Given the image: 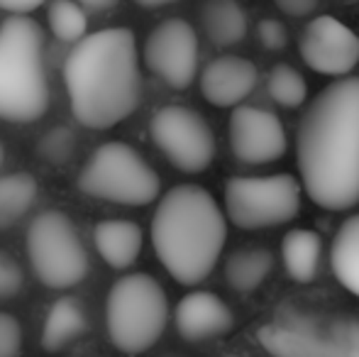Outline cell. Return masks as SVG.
<instances>
[{
  "label": "cell",
  "mask_w": 359,
  "mask_h": 357,
  "mask_svg": "<svg viewBox=\"0 0 359 357\" xmlns=\"http://www.w3.org/2000/svg\"><path fill=\"white\" fill-rule=\"evenodd\" d=\"M301 189L313 203L345 210L359 203V76L325 86L306 108L296 137Z\"/></svg>",
  "instance_id": "1"
},
{
  "label": "cell",
  "mask_w": 359,
  "mask_h": 357,
  "mask_svg": "<svg viewBox=\"0 0 359 357\" xmlns=\"http://www.w3.org/2000/svg\"><path fill=\"white\" fill-rule=\"evenodd\" d=\"M74 118L90 130H108L142 100L137 42L133 29L108 27L83 34L64 64Z\"/></svg>",
  "instance_id": "2"
},
{
  "label": "cell",
  "mask_w": 359,
  "mask_h": 357,
  "mask_svg": "<svg viewBox=\"0 0 359 357\" xmlns=\"http://www.w3.org/2000/svg\"><path fill=\"white\" fill-rule=\"evenodd\" d=\"M227 223L220 206L196 184L174 186L151 215V245L179 284L194 286L215 269Z\"/></svg>",
  "instance_id": "3"
},
{
  "label": "cell",
  "mask_w": 359,
  "mask_h": 357,
  "mask_svg": "<svg viewBox=\"0 0 359 357\" xmlns=\"http://www.w3.org/2000/svg\"><path fill=\"white\" fill-rule=\"evenodd\" d=\"M49 108L42 27L13 15L0 22V120L34 123Z\"/></svg>",
  "instance_id": "4"
},
{
  "label": "cell",
  "mask_w": 359,
  "mask_h": 357,
  "mask_svg": "<svg viewBox=\"0 0 359 357\" xmlns=\"http://www.w3.org/2000/svg\"><path fill=\"white\" fill-rule=\"evenodd\" d=\"M257 338L274 357H359V316L286 311Z\"/></svg>",
  "instance_id": "5"
},
{
  "label": "cell",
  "mask_w": 359,
  "mask_h": 357,
  "mask_svg": "<svg viewBox=\"0 0 359 357\" xmlns=\"http://www.w3.org/2000/svg\"><path fill=\"white\" fill-rule=\"evenodd\" d=\"M108 335L120 353H147L169 321L166 291L151 274H128L113 284L105 304Z\"/></svg>",
  "instance_id": "6"
},
{
  "label": "cell",
  "mask_w": 359,
  "mask_h": 357,
  "mask_svg": "<svg viewBox=\"0 0 359 357\" xmlns=\"http://www.w3.org/2000/svg\"><path fill=\"white\" fill-rule=\"evenodd\" d=\"M79 189L93 198L123 206H147L159 196V174L135 147L105 142L95 149L79 174Z\"/></svg>",
  "instance_id": "7"
},
{
  "label": "cell",
  "mask_w": 359,
  "mask_h": 357,
  "mask_svg": "<svg viewBox=\"0 0 359 357\" xmlns=\"http://www.w3.org/2000/svg\"><path fill=\"white\" fill-rule=\"evenodd\" d=\"M27 255L37 279L49 289H72L88 274L79 230L62 210H44L29 223Z\"/></svg>",
  "instance_id": "8"
},
{
  "label": "cell",
  "mask_w": 359,
  "mask_h": 357,
  "mask_svg": "<svg viewBox=\"0 0 359 357\" xmlns=\"http://www.w3.org/2000/svg\"><path fill=\"white\" fill-rule=\"evenodd\" d=\"M225 210L242 230L288 223L301 210V184L291 174L232 177L225 184Z\"/></svg>",
  "instance_id": "9"
},
{
  "label": "cell",
  "mask_w": 359,
  "mask_h": 357,
  "mask_svg": "<svg viewBox=\"0 0 359 357\" xmlns=\"http://www.w3.org/2000/svg\"><path fill=\"white\" fill-rule=\"evenodd\" d=\"M149 135L179 172L201 174L213 164L215 135L205 118L186 105H164L149 123Z\"/></svg>",
  "instance_id": "10"
},
{
  "label": "cell",
  "mask_w": 359,
  "mask_h": 357,
  "mask_svg": "<svg viewBox=\"0 0 359 357\" xmlns=\"http://www.w3.org/2000/svg\"><path fill=\"white\" fill-rule=\"evenodd\" d=\"M144 64L166 86L184 90L198 72V34L186 20L159 22L144 42Z\"/></svg>",
  "instance_id": "11"
},
{
  "label": "cell",
  "mask_w": 359,
  "mask_h": 357,
  "mask_svg": "<svg viewBox=\"0 0 359 357\" xmlns=\"http://www.w3.org/2000/svg\"><path fill=\"white\" fill-rule=\"evenodd\" d=\"M298 54L323 76H347L359 64V37L332 15L313 18L298 37Z\"/></svg>",
  "instance_id": "12"
},
{
  "label": "cell",
  "mask_w": 359,
  "mask_h": 357,
  "mask_svg": "<svg viewBox=\"0 0 359 357\" xmlns=\"http://www.w3.org/2000/svg\"><path fill=\"white\" fill-rule=\"evenodd\" d=\"M230 147L245 164H269L286 154V130L271 110L235 105L230 115Z\"/></svg>",
  "instance_id": "13"
},
{
  "label": "cell",
  "mask_w": 359,
  "mask_h": 357,
  "mask_svg": "<svg viewBox=\"0 0 359 357\" xmlns=\"http://www.w3.org/2000/svg\"><path fill=\"white\" fill-rule=\"evenodd\" d=\"M257 67L245 57H217L201 72V93L215 108H235L257 86Z\"/></svg>",
  "instance_id": "14"
},
{
  "label": "cell",
  "mask_w": 359,
  "mask_h": 357,
  "mask_svg": "<svg viewBox=\"0 0 359 357\" xmlns=\"http://www.w3.org/2000/svg\"><path fill=\"white\" fill-rule=\"evenodd\" d=\"M176 330L189 343L222 335L235 325L230 306L210 291H191L176 306Z\"/></svg>",
  "instance_id": "15"
},
{
  "label": "cell",
  "mask_w": 359,
  "mask_h": 357,
  "mask_svg": "<svg viewBox=\"0 0 359 357\" xmlns=\"http://www.w3.org/2000/svg\"><path fill=\"white\" fill-rule=\"evenodd\" d=\"M93 243L108 267L128 269L142 252V228L125 218L100 220L93 230Z\"/></svg>",
  "instance_id": "16"
},
{
  "label": "cell",
  "mask_w": 359,
  "mask_h": 357,
  "mask_svg": "<svg viewBox=\"0 0 359 357\" xmlns=\"http://www.w3.org/2000/svg\"><path fill=\"white\" fill-rule=\"evenodd\" d=\"M86 330H88V316H86L83 306L72 296H62L49 309L39 343L47 353H62L76 343Z\"/></svg>",
  "instance_id": "17"
},
{
  "label": "cell",
  "mask_w": 359,
  "mask_h": 357,
  "mask_svg": "<svg viewBox=\"0 0 359 357\" xmlns=\"http://www.w3.org/2000/svg\"><path fill=\"white\" fill-rule=\"evenodd\" d=\"M201 25L215 47H232L245 39L247 13L237 0H205L201 8Z\"/></svg>",
  "instance_id": "18"
},
{
  "label": "cell",
  "mask_w": 359,
  "mask_h": 357,
  "mask_svg": "<svg viewBox=\"0 0 359 357\" xmlns=\"http://www.w3.org/2000/svg\"><path fill=\"white\" fill-rule=\"evenodd\" d=\"M281 260H284V267L291 279L301 281V284L313 281L323 260L320 235L308 228L288 230L281 243Z\"/></svg>",
  "instance_id": "19"
},
{
  "label": "cell",
  "mask_w": 359,
  "mask_h": 357,
  "mask_svg": "<svg viewBox=\"0 0 359 357\" xmlns=\"http://www.w3.org/2000/svg\"><path fill=\"white\" fill-rule=\"evenodd\" d=\"M330 262L337 281L359 296V215H352L337 228L332 238Z\"/></svg>",
  "instance_id": "20"
},
{
  "label": "cell",
  "mask_w": 359,
  "mask_h": 357,
  "mask_svg": "<svg viewBox=\"0 0 359 357\" xmlns=\"http://www.w3.org/2000/svg\"><path fill=\"white\" fill-rule=\"evenodd\" d=\"M274 267V257L269 250L262 248H247L237 250L227 257L225 262V279L235 291H255L262 286V281L271 274Z\"/></svg>",
  "instance_id": "21"
},
{
  "label": "cell",
  "mask_w": 359,
  "mask_h": 357,
  "mask_svg": "<svg viewBox=\"0 0 359 357\" xmlns=\"http://www.w3.org/2000/svg\"><path fill=\"white\" fill-rule=\"evenodd\" d=\"M37 179L27 172L0 177V230H8L29 210L37 198Z\"/></svg>",
  "instance_id": "22"
},
{
  "label": "cell",
  "mask_w": 359,
  "mask_h": 357,
  "mask_svg": "<svg viewBox=\"0 0 359 357\" xmlns=\"http://www.w3.org/2000/svg\"><path fill=\"white\" fill-rule=\"evenodd\" d=\"M266 90H269L271 100L279 103L281 108H298L306 103L308 83L298 69L288 67V64H276L266 76Z\"/></svg>",
  "instance_id": "23"
},
{
  "label": "cell",
  "mask_w": 359,
  "mask_h": 357,
  "mask_svg": "<svg viewBox=\"0 0 359 357\" xmlns=\"http://www.w3.org/2000/svg\"><path fill=\"white\" fill-rule=\"evenodd\" d=\"M47 20L54 37L62 42H79L88 29L86 10L76 0H52L47 8Z\"/></svg>",
  "instance_id": "24"
},
{
  "label": "cell",
  "mask_w": 359,
  "mask_h": 357,
  "mask_svg": "<svg viewBox=\"0 0 359 357\" xmlns=\"http://www.w3.org/2000/svg\"><path fill=\"white\" fill-rule=\"evenodd\" d=\"M74 149H76V135H74V130L64 128V125L49 130L37 142V154L47 164H52V167L67 164L69 159L74 157Z\"/></svg>",
  "instance_id": "25"
},
{
  "label": "cell",
  "mask_w": 359,
  "mask_h": 357,
  "mask_svg": "<svg viewBox=\"0 0 359 357\" xmlns=\"http://www.w3.org/2000/svg\"><path fill=\"white\" fill-rule=\"evenodd\" d=\"M25 286V274L20 262L8 255L5 250H0V301L15 299Z\"/></svg>",
  "instance_id": "26"
},
{
  "label": "cell",
  "mask_w": 359,
  "mask_h": 357,
  "mask_svg": "<svg viewBox=\"0 0 359 357\" xmlns=\"http://www.w3.org/2000/svg\"><path fill=\"white\" fill-rule=\"evenodd\" d=\"M22 353V325L15 316L0 311V357H18Z\"/></svg>",
  "instance_id": "27"
},
{
  "label": "cell",
  "mask_w": 359,
  "mask_h": 357,
  "mask_svg": "<svg viewBox=\"0 0 359 357\" xmlns=\"http://www.w3.org/2000/svg\"><path fill=\"white\" fill-rule=\"evenodd\" d=\"M257 37H259L262 47L271 49V52H279L288 44V29L284 27L281 20L274 18H264L257 25Z\"/></svg>",
  "instance_id": "28"
},
{
  "label": "cell",
  "mask_w": 359,
  "mask_h": 357,
  "mask_svg": "<svg viewBox=\"0 0 359 357\" xmlns=\"http://www.w3.org/2000/svg\"><path fill=\"white\" fill-rule=\"evenodd\" d=\"M274 3L281 13L288 15V18H306V15L316 13L320 0H274Z\"/></svg>",
  "instance_id": "29"
},
{
  "label": "cell",
  "mask_w": 359,
  "mask_h": 357,
  "mask_svg": "<svg viewBox=\"0 0 359 357\" xmlns=\"http://www.w3.org/2000/svg\"><path fill=\"white\" fill-rule=\"evenodd\" d=\"M47 0H0V10H8L15 15H27L32 10L42 8Z\"/></svg>",
  "instance_id": "30"
},
{
  "label": "cell",
  "mask_w": 359,
  "mask_h": 357,
  "mask_svg": "<svg viewBox=\"0 0 359 357\" xmlns=\"http://www.w3.org/2000/svg\"><path fill=\"white\" fill-rule=\"evenodd\" d=\"M79 5H83L86 10H95V13H103L118 5V0H76Z\"/></svg>",
  "instance_id": "31"
},
{
  "label": "cell",
  "mask_w": 359,
  "mask_h": 357,
  "mask_svg": "<svg viewBox=\"0 0 359 357\" xmlns=\"http://www.w3.org/2000/svg\"><path fill=\"white\" fill-rule=\"evenodd\" d=\"M135 3L142 5V8H164V5H171L176 0H135Z\"/></svg>",
  "instance_id": "32"
},
{
  "label": "cell",
  "mask_w": 359,
  "mask_h": 357,
  "mask_svg": "<svg viewBox=\"0 0 359 357\" xmlns=\"http://www.w3.org/2000/svg\"><path fill=\"white\" fill-rule=\"evenodd\" d=\"M5 162V147H3V140H0V167H3Z\"/></svg>",
  "instance_id": "33"
},
{
  "label": "cell",
  "mask_w": 359,
  "mask_h": 357,
  "mask_svg": "<svg viewBox=\"0 0 359 357\" xmlns=\"http://www.w3.org/2000/svg\"><path fill=\"white\" fill-rule=\"evenodd\" d=\"M225 357H240V355H225Z\"/></svg>",
  "instance_id": "34"
}]
</instances>
